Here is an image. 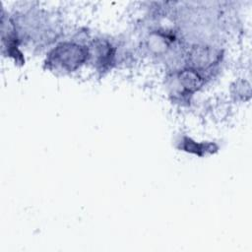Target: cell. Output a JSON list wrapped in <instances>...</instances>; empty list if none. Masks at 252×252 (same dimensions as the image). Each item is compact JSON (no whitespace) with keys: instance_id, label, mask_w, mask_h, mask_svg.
I'll use <instances>...</instances> for the list:
<instances>
[{"instance_id":"cell-1","label":"cell","mask_w":252,"mask_h":252,"mask_svg":"<svg viewBox=\"0 0 252 252\" xmlns=\"http://www.w3.org/2000/svg\"><path fill=\"white\" fill-rule=\"evenodd\" d=\"M85 53L83 48H81L78 45L74 44H62L61 46H58L54 50V58L56 59L57 63L64 67L73 68L80 63L84 57Z\"/></svg>"}]
</instances>
